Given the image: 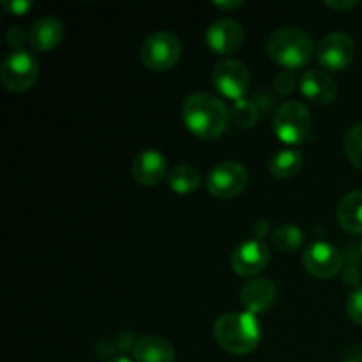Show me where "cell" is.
Wrapping results in <instances>:
<instances>
[{"mask_svg":"<svg viewBox=\"0 0 362 362\" xmlns=\"http://www.w3.org/2000/svg\"><path fill=\"white\" fill-rule=\"evenodd\" d=\"M276 300V286L271 279H251L240 288V303L247 313H265Z\"/></svg>","mask_w":362,"mask_h":362,"instance_id":"9a60e30c","label":"cell"},{"mask_svg":"<svg viewBox=\"0 0 362 362\" xmlns=\"http://www.w3.org/2000/svg\"><path fill=\"white\" fill-rule=\"evenodd\" d=\"M212 85L219 94L237 103L250 88V71L240 60L223 59L212 71Z\"/></svg>","mask_w":362,"mask_h":362,"instance_id":"52a82bcc","label":"cell"},{"mask_svg":"<svg viewBox=\"0 0 362 362\" xmlns=\"http://www.w3.org/2000/svg\"><path fill=\"white\" fill-rule=\"evenodd\" d=\"M343 362H362V349H354L350 350L345 356Z\"/></svg>","mask_w":362,"mask_h":362,"instance_id":"4dcf8cb0","label":"cell"},{"mask_svg":"<svg viewBox=\"0 0 362 362\" xmlns=\"http://www.w3.org/2000/svg\"><path fill=\"white\" fill-rule=\"evenodd\" d=\"M182 55L179 37L170 32H156L145 37L140 48V59L151 71H168L175 66Z\"/></svg>","mask_w":362,"mask_h":362,"instance_id":"5b68a950","label":"cell"},{"mask_svg":"<svg viewBox=\"0 0 362 362\" xmlns=\"http://www.w3.org/2000/svg\"><path fill=\"white\" fill-rule=\"evenodd\" d=\"M359 253H361V257H362V240H361V244H359Z\"/></svg>","mask_w":362,"mask_h":362,"instance_id":"d6a6232c","label":"cell"},{"mask_svg":"<svg viewBox=\"0 0 362 362\" xmlns=\"http://www.w3.org/2000/svg\"><path fill=\"white\" fill-rule=\"evenodd\" d=\"M230 119L233 120V124L244 129H250L253 127V124H257L258 120V110L257 105L253 101H247V99H240L233 105V108L230 110Z\"/></svg>","mask_w":362,"mask_h":362,"instance_id":"7402d4cb","label":"cell"},{"mask_svg":"<svg viewBox=\"0 0 362 362\" xmlns=\"http://www.w3.org/2000/svg\"><path fill=\"white\" fill-rule=\"evenodd\" d=\"M269 260H271V253H269L267 244L260 239H250L235 247L230 264L235 274L250 278L264 271Z\"/></svg>","mask_w":362,"mask_h":362,"instance_id":"8fae6325","label":"cell"},{"mask_svg":"<svg viewBox=\"0 0 362 362\" xmlns=\"http://www.w3.org/2000/svg\"><path fill=\"white\" fill-rule=\"evenodd\" d=\"M276 88H278L279 94H288V92L293 88L292 74H288V73L279 74L278 80H276Z\"/></svg>","mask_w":362,"mask_h":362,"instance_id":"83f0119b","label":"cell"},{"mask_svg":"<svg viewBox=\"0 0 362 362\" xmlns=\"http://www.w3.org/2000/svg\"><path fill=\"white\" fill-rule=\"evenodd\" d=\"M300 92L315 105H331L338 95V85L324 71L311 69L300 78Z\"/></svg>","mask_w":362,"mask_h":362,"instance_id":"5bb4252c","label":"cell"},{"mask_svg":"<svg viewBox=\"0 0 362 362\" xmlns=\"http://www.w3.org/2000/svg\"><path fill=\"white\" fill-rule=\"evenodd\" d=\"M182 120L187 129L198 138L214 140L225 133L230 120V110L218 95L198 92L184 101Z\"/></svg>","mask_w":362,"mask_h":362,"instance_id":"6da1fadb","label":"cell"},{"mask_svg":"<svg viewBox=\"0 0 362 362\" xmlns=\"http://www.w3.org/2000/svg\"><path fill=\"white\" fill-rule=\"evenodd\" d=\"M343 279H345L346 285L350 286H359L361 279H362V272H361V267L357 262H352L350 260L349 264H346V267L343 269Z\"/></svg>","mask_w":362,"mask_h":362,"instance_id":"484cf974","label":"cell"},{"mask_svg":"<svg viewBox=\"0 0 362 362\" xmlns=\"http://www.w3.org/2000/svg\"><path fill=\"white\" fill-rule=\"evenodd\" d=\"M27 37V32L21 27H11L9 30H7V42H9V46H13V48H20Z\"/></svg>","mask_w":362,"mask_h":362,"instance_id":"4316f807","label":"cell"},{"mask_svg":"<svg viewBox=\"0 0 362 362\" xmlns=\"http://www.w3.org/2000/svg\"><path fill=\"white\" fill-rule=\"evenodd\" d=\"M325 6L336 11H349L357 6V0H325Z\"/></svg>","mask_w":362,"mask_h":362,"instance_id":"f1b7e54d","label":"cell"},{"mask_svg":"<svg viewBox=\"0 0 362 362\" xmlns=\"http://www.w3.org/2000/svg\"><path fill=\"white\" fill-rule=\"evenodd\" d=\"M345 152L350 163L362 170V124L350 127L345 136Z\"/></svg>","mask_w":362,"mask_h":362,"instance_id":"603a6c76","label":"cell"},{"mask_svg":"<svg viewBox=\"0 0 362 362\" xmlns=\"http://www.w3.org/2000/svg\"><path fill=\"white\" fill-rule=\"evenodd\" d=\"M134 180L141 186H156L161 182L168 172V161L159 151H145L134 158L131 166Z\"/></svg>","mask_w":362,"mask_h":362,"instance_id":"4fadbf2b","label":"cell"},{"mask_svg":"<svg viewBox=\"0 0 362 362\" xmlns=\"http://www.w3.org/2000/svg\"><path fill=\"white\" fill-rule=\"evenodd\" d=\"M303 168V154L299 151H279L269 163V172L278 179H292Z\"/></svg>","mask_w":362,"mask_h":362,"instance_id":"d6986e66","label":"cell"},{"mask_svg":"<svg viewBox=\"0 0 362 362\" xmlns=\"http://www.w3.org/2000/svg\"><path fill=\"white\" fill-rule=\"evenodd\" d=\"M346 313L350 320L362 325V286H357L350 292L349 300H346Z\"/></svg>","mask_w":362,"mask_h":362,"instance_id":"cb8c5ba5","label":"cell"},{"mask_svg":"<svg viewBox=\"0 0 362 362\" xmlns=\"http://www.w3.org/2000/svg\"><path fill=\"white\" fill-rule=\"evenodd\" d=\"M64 39V23L55 16H42L28 30V42L37 52H49Z\"/></svg>","mask_w":362,"mask_h":362,"instance_id":"2e32d148","label":"cell"},{"mask_svg":"<svg viewBox=\"0 0 362 362\" xmlns=\"http://www.w3.org/2000/svg\"><path fill=\"white\" fill-rule=\"evenodd\" d=\"M39 78V62L32 53L16 49L6 57L0 69V80L9 92H25Z\"/></svg>","mask_w":362,"mask_h":362,"instance_id":"8992f818","label":"cell"},{"mask_svg":"<svg viewBox=\"0 0 362 362\" xmlns=\"http://www.w3.org/2000/svg\"><path fill=\"white\" fill-rule=\"evenodd\" d=\"M247 184V172L240 163L237 161H223L212 166L207 175V189L212 197L233 198L243 193Z\"/></svg>","mask_w":362,"mask_h":362,"instance_id":"ba28073f","label":"cell"},{"mask_svg":"<svg viewBox=\"0 0 362 362\" xmlns=\"http://www.w3.org/2000/svg\"><path fill=\"white\" fill-rule=\"evenodd\" d=\"M168 186L179 194L193 193L200 186V173L189 165L173 166L168 173Z\"/></svg>","mask_w":362,"mask_h":362,"instance_id":"ffe728a7","label":"cell"},{"mask_svg":"<svg viewBox=\"0 0 362 362\" xmlns=\"http://www.w3.org/2000/svg\"><path fill=\"white\" fill-rule=\"evenodd\" d=\"M338 221L349 233L362 235V191H352L338 205Z\"/></svg>","mask_w":362,"mask_h":362,"instance_id":"ac0fdd59","label":"cell"},{"mask_svg":"<svg viewBox=\"0 0 362 362\" xmlns=\"http://www.w3.org/2000/svg\"><path fill=\"white\" fill-rule=\"evenodd\" d=\"M0 6H2V9L6 11V13L14 14V16H21V14H25L27 11H30L32 2L30 0H2Z\"/></svg>","mask_w":362,"mask_h":362,"instance_id":"d4e9b609","label":"cell"},{"mask_svg":"<svg viewBox=\"0 0 362 362\" xmlns=\"http://www.w3.org/2000/svg\"><path fill=\"white\" fill-rule=\"evenodd\" d=\"M356 55V45L345 32H331L322 37L317 48V59L324 69L339 73L350 66Z\"/></svg>","mask_w":362,"mask_h":362,"instance_id":"9c48e42d","label":"cell"},{"mask_svg":"<svg viewBox=\"0 0 362 362\" xmlns=\"http://www.w3.org/2000/svg\"><path fill=\"white\" fill-rule=\"evenodd\" d=\"M108 362H133V361H129L127 357H124V356H119V357H112Z\"/></svg>","mask_w":362,"mask_h":362,"instance_id":"1f68e13d","label":"cell"},{"mask_svg":"<svg viewBox=\"0 0 362 362\" xmlns=\"http://www.w3.org/2000/svg\"><path fill=\"white\" fill-rule=\"evenodd\" d=\"M304 233L299 226L296 225H281L276 228V232L272 233V243L278 247L279 251H285V253H292L297 247L303 244Z\"/></svg>","mask_w":362,"mask_h":362,"instance_id":"44dd1931","label":"cell"},{"mask_svg":"<svg viewBox=\"0 0 362 362\" xmlns=\"http://www.w3.org/2000/svg\"><path fill=\"white\" fill-rule=\"evenodd\" d=\"M214 336L223 350L233 356L253 352L262 339L260 322L253 313H226L216 320Z\"/></svg>","mask_w":362,"mask_h":362,"instance_id":"7a4b0ae2","label":"cell"},{"mask_svg":"<svg viewBox=\"0 0 362 362\" xmlns=\"http://www.w3.org/2000/svg\"><path fill=\"white\" fill-rule=\"evenodd\" d=\"M310 110L300 101H286L276 112L272 127L283 144L299 145L306 141L311 131Z\"/></svg>","mask_w":362,"mask_h":362,"instance_id":"277c9868","label":"cell"},{"mask_svg":"<svg viewBox=\"0 0 362 362\" xmlns=\"http://www.w3.org/2000/svg\"><path fill=\"white\" fill-rule=\"evenodd\" d=\"M205 42L218 55H232L244 42L243 25L228 18L216 20L205 32Z\"/></svg>","mask_w":362,"mask_h":362,"instance_id":"7c38bea8","label":"cell"},{"mask_svg":"<svg viewBox=\"0 0 362 362\" xmlns=\"http://www.w3.org/2000/svg\"><path fill=\"white\" fill-rule=\"evenodd\" d=\"M315 52L313 37L303 28H276L267 41V53L276 64L286 69H299L311 60Z\"/></svg>","mask_w":362,"mask_h":362,"instance_id":"3957f363","label":"cell"},{"mask_svg":"<svg viewBox=\"0 0 362 362\" xmlns=\"http://www.w3.org/2000/svg\"><path fill=\"white\" fill-rule=\"evenodd\" d=\"M212 4H214L218 9L233 11V9H237V7L243 6V0H226V2H218V0H216V2H212Z\"/></svg>","mask_w":362,"mask_h":362,"instance_id":"f546056e","label":"cell"},{"mask_svg":"<svg viewBox=\"0 0 362 362\" xmlns=\"http://www.w3.org/2000/svg\"><path fill=\"white\" fill-rule=\"evenodd\" d=\"M136 362H175V349L159 336H145L133 345Z\"/></svg>","mask_w":362,"mask_h":362,"instance_id":"e0dca14e","label":"cell"},{"mask_svg":"<svg viewBox=\"0 0 362 362\" xmlns=\"http://www.w3.org/2000/svg\"><path fill=\"white\" fill-rule=\"evenodd\" d=\"M303 264L310 274L327 279L343 269V255L332 244L317 240L306 247L303 255Z\"/></svg>","mask_w":362,"mask_h":362,"instance_id":"30bf717a","label":"cell"}]
</instances>
